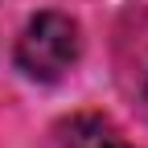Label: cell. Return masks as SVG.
<instances>
[{
    "label": "cell",
    "instance_id": "1",
    "mask_svg": "<svg viewBox=\"0 0 148 148\" xmlns=\"http://www.w3.org/2000/svg\"><path fill=\"white\" fill-rule=\"evenodd\" d=\"M82 53V37L78 21L66 12H37L25 25L21 41H16V66H21L33 82H58L62 74L78 62Z\"/></svg>",
    "mask_w": 148,
    "mask_h": 148
},
{
    "label": "cell",
    "instance_id": "2",
    "mask_svg": "<svg viewBox=\"0 0 148 148\" xmlns=\"http://www.w3.org/2000/svg\"><path fill=\"white\" fill-rule=\"evenodd\" d=\"M62 148H132L103 115H74L62 132Z\"/></svg>",
    "mask_w": 148,
    "mask_h": 148
},
{
    "label": "cell",
    "instance_id": "3",
    "mask_svg": "<svg viewBox=\"0 0 148 148\" xmlns=\"http://www.w3.org/2000/svg\"><path fill=\"white\" fill-rule=\"evenodd\" d=\"M144 103H148V78H144Z\"/></svg>",
    "mask_w": 148,
    "mask_h": 148
}]
</instances>
